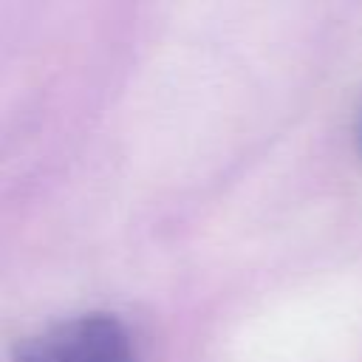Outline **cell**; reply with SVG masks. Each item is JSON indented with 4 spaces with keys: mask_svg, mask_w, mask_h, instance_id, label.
<instances>
[{
    "mask_svg": "<svg viewBox=\"0 0 362 362\" xmlns=\"http://www.w3.org/2000/svg\"><path fill=\"white\" fill-rule=\"evenodd\" d=\"M14 362H139L124 325L110 314L65 320L17 348Z\"/></svg>",
    "mask_w": 362,
    "mask_h": 362,
    "instance_id": "1",
    "label": "cell"
},
{
    "mask_svg": "<svg viewBox=\"0 0 362 362\" xmlns=\"http://www.w3.org/2000/svg\"><path fill=\"white\" fill-rule=\"evenodd\" d=\"M359 139H362V136H359Z\"/></svg>",
    "mask_w": 362,
    "mask_h": 362,
    "instance_id": "2",
    "label": "cell"
}]
</instances>
